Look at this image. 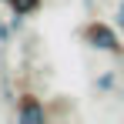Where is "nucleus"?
<instances>
[{"label": "nucleus", "mask_w": 124, "mask_h": 124, "mask_svg": "<svg viewBox=\"0 0 124 124\" xmlns=\"http://www.w3.org/2000/svg\"><path fill=\"white\" fill-rule=\"evenodd\" d=\"M114 84H117V74L107 70V74H101V77L94 81V87H97V91H114Z\"/></svg>", "instance_id": "20e7f679"}, {"label": "nucleus", "mask_w": 124, "mask_h": 124, "mask_svg": "<svg viewBox=\"0 0 124 124\" xmlns=\"http://www.w3.org/2000/svg\"><path fill=\"white\" fill-rule=\"evenodd\" d=\"M7 7H10V17H34L44 7V0H10Z\"/></svg>", "instance_id": "7ed1b4c3"}, {"label": "nucleus", "mask_w": 124, "mask_h": 124, "mask_svg": "<svg viewBox=\"0 0 124 124\" xmlns=\"http://www.w3.org/2000/svg\"><path fill=\"white\" fill-rule=\"evenodd\" d=\"M81 44H87L91 50H101V54H114V57H124V44H121V34L111 27L107 20H87L77 30Z\"/></svg>", "instance_id": "f257e3e1"}, {"label": "nucleus", "mask_w": 124, "mask_h": 124, "mask_svg": "<svg viewBox=\"0 0 124 124\" xmlns=\"http://www.w3.org/2000/svg\"><path fill=\"white\" fill-rule=\"evenodd\" d=\"M17 121L20 124H44L47 121V107H44V101L37 97V94H20L17 97Z\"/></svg>", "instance_id": "f03ea898"}, {"label": "nucleus", "mask_w": 124, "mask_h": 124, "mask_svg": "<svg viewBox=\"0 0 124 124\" xmlns=\"http://www.w3.org/2000/svg\"><path fill=\"white\" fill-rule=\"evenodd\" d=\"M0 3H10V0H0Z\"/></svg>", "instance_id": "423d86ee"}, {"label": "nucleus", "mask_w": 124, "mask_h": 124, "mask_svg": "<svg viewBox=\"0 0 124 124\" xmlns=\"http://www.w3.org/2000/svg\"><path fill=\"white\" fill-rule=\"evenodd\" d=\"M117 30H121V34H124V0H121V3H117Z\"/></svg>", "instance_id": "39448f33"}]
</instances>
